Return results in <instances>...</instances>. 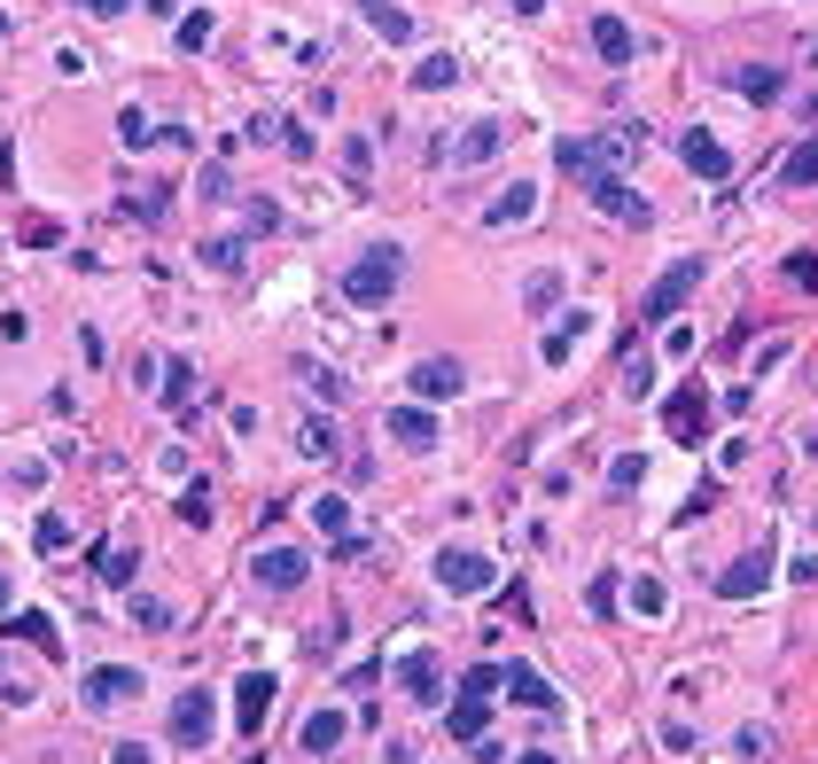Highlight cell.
<instances>
[{
    "label": "cell",
    "instance_id": "31",
    "mask_svg": "<svg viewBox=\"0 0 818 764\" xmlns=\"http://www.w3.org/2000/svg\"><path fill=\"white\" fill-rule=\"evenodd\" d=\"M484 710H491V695H476V687H468V702L452 710V733H461V741H476V733H484Z\"/></svg>",
    "mask_w": 818,
    "mask_h": 764
},
{
    "label": "cell",
    "instance_id": "47",
    "mask_svg": "<svg viewBox=\"0 0 818 764\" xmlns=\"http://www.w3.org/2000/svg\"><path fill=\"white\" fill-rule=\"evenodd\" d=\"M78 9H86V16H118V9H125V0H78Z\"/></svg>",
    "mask_w": 818,
    "mask_h": 764
},
{
    "label": "cell",
    "instance_id": "21",
    "mask_svg": "<svg viewBox=\"0 0 818 764\" xmlns=\"http://www.w3.org/2000/svg\"><path fill=\"white\" fill-rule=\"evenodd\" d=\"M733 87H741V95H749V102H772V95H780V87H787V78H780V70H772V63H733Z\"/></svg>",
    "mask_w": 818,
    "mask_h": 764
},
{
    "label": "cell",
    "instance_id": "20",
    "mask_svg": "<svg viewBox=\"0 0 818 764\" xmlns=\"http://www.w3.org/2000/svg\"><path fill=\"white\" fill-rule=\"evenodd\" d=\"M499 141H507V133H499L491 118H476L461 141H452V156H461V164H491V156H499Z\"/></svg>",
    "mask_w": 818,
    "mask_h": 764
},
{
    "label": "cell",
    "instance_id": "34",
    "mask_svg": "<svg viewBox=\"0 0 818 764\" xmlns=\"http://www.w3.org/2000/svg\"><path fill=\"white\" fill-rule=\"evenodd\" d=\"M312 523H320V531H335V539H343V523H351V507H343V499H335V491H320V499H312Z\"/></svg>",
    "mask_w": 818,
    "mask_h": 764
},
{
    "label": "cell",
    "instance_id": "17",
    "mask_svg": "<svg viewBox=\"0 0 818 764\" xmlns=\"http://www.w3.org/2000/svg\"><path fill=\"white\" fill-rule=\"evenodd\" d=\"M593 55H600L608 70H623L631 55H640V40H631V24H623V16H593Z\"/></svg>",
    "mask_w": 818,
    "mask_h": 764
},
{
    "label": "cell",
    "instance_id": "35",
    "mask_svg": "<svg viewBox=\"0 0 818 764\" xmlns=\"http://www.w3.org/2000/svg\"><path fill=\"white\" fill-rule=\"evenodd\" d=\"M631 609H640V617H663V609H671V593H663L655 577H640V585H631Z\"/></svg>",
    "mask_w": 818,
    "mask_h": 764
},
{
    "label": "cell",
    "instance_id": "32",
    "mask_svg": "<svg viewBox=\"0 0 818 764\" xmlns=\"http://www.w3.org/2000/svg\"><path fill=\"white\" fill-rule=\"evenodd\" d=\"M367 173H375V148H367V141H343V180L367 188Z\"/></svg>",
    "mask_w": 818,
    "mask_h": 764
},
{
    "label": "cell",
    "instance_id": "40",
    "mask_svg": "<svg viewBox=\"0 0 818 764\" xmlns=\"http://www.w3.org/2000/svg\"><path fill=\"white\" fill-rule=\"evenodd\" d=\"M648 390H655V359H631L623 367V398H648Z\"/></svg>",
    "mask_w": 818,
    "mask_h": 764
},
{
    "label": "cell",
    "instance_id": "39",
    "mask_svg": "<svg viewBox=\"0 0 818 764\" xmlns=\"http://www.w3.org/2000/svg\"><path fill=\"white\" fill-rule=\"evenodd\" d=\"M118 141H125V148H148V141H156V125H148L141 110H125V118H118Z\"/></svg>",
    "mask_w": 818,
    "mask_h": 764
},
{
    "label": "cell",
    "instance_id": "1",
    "mask_svg": "<svg viewBox=\"0 0 818 764\" xmlns=\"http://www.w3.org/2000/svg\"><path fill=\"white\" fill-rule=\"evenodd\" d=\"M398 281H406V250H398V242H375V250H358V258H351L343 305H351V312H375V305L398 297Z\"/></svg>",
    "mask_w": 818,
    "mask_h": 764
},
{
    "label": "cell",
    "instance_id": "26",
    "mask_svg": "<svg viewBox=\"0 0 818 764\" xmlns=\"http://www.w3.org/2000/svg\"><path fill=\"white\" fill-rule=\"evenodd\" d=\"M507 695H515V702H530V710H554V687H545L530 663H515V671H507Z\"/></svg>",
    "mask_w": 818,
    "mask_h": 764
},
{
    "label": "cell",
    "instance_id": "3",
    "mask_svg": "<svg viewBox=\"0 0 818 764\" xmlns=\"http://www.w3.org/2000/svg\"><path fill=\"white\" fill-rule=\"evenodd\" d=\"M585 203H593V211H608V219H623V226H648V219H655V211H648V196L631 188L623 173H600V164L585 173Z\"/></svg>",
    "mask_w": 818,
    "mask_h": 764
},
{
    "label": "cell",
    "instance_id": "48",
    "mask_svg": "<svg viewBox=\"0 0 818 764\" xmlns=\"http://www.w3.org/2000/svg\"><path fill=\"white\" fill-rule=\"evenodd\" d=\"M507 9H515V16H545V0H507Z\"/></svg>",
    "mask_w": 818,
    "mask_h": 764
},
{
    "label": "cell",
    "instance_id": "9",
    "mask_svg": "<svg viewBox=\"0 0 818 764\" xmlns=\"http://www.w3.org/2000/svg\"><path fill=\"white\" fill-rule=\"evenodd\" d=\"M678 164H686L694 180H725V173H733V156H725V141L709 125H686L678 133Z\"/></svg>",
    "mask_w": 818,
    "mask_h": 764
},
{
    "label": "cell",
    "instance_id": "14",
    "mask_svg": "<svg viewBox=\"0 0 818 764\" xmlns=\"http://www.w3.org/2000/svg\"><path fill=\"white\" fill-rule=\"evenodd\" d=\"M461 390H468V367L461 359H421L413 367V398H429V406L436 398H461Z\"/></svg>",
    "mask_w": 818,
    "mask_h": 764
},
{
    "label": "cell",
    "instance_id": "44",
    "mask_svg": "<svg viewBox=\"0 0 818 764\" xmlns=\"http://www.w3.org/2000/svg\"><path fill=\"white\" fill-rule=\"evenodd\" d=\"M179 516H188V523H211V491H203V484H188V499H179Z\"/></svg>",
    "mask_w": 818,
    "mask_h": 764
},
{
    "label": "cell",
    "instance_id": "27",
    "mask_svg": "<svg viewBox=\"0 0 818 764\" xmlns=\"http://www.w3.org/2000/svg\"><path fill=\"white\" fill-rule=\"evenodd\" d=\"M522 305H530V312H554V305H562V274H554V266H538V274L522 281Z\"/></svg>",
    "mask_w": 818,
    "mask_h": 764
},
{
    "label": "cell",
    "instance_id": "7",
    "mask_svg": "<svg viewBox=\"0 0 818 764\" xmlns=\"http://www.w3.org/2000/svg\"><path fill=\"white\" fill-rule=\"evenodd\" d=\"M148 687V678L133 671V663H95L86 671V710H118V702H133Z\"/></svg>",
    "mask_w": 818,
    "mask_h": 764
},
{
    "label": "cell",
    "instance_id": "28",
    "mask_svg": "<svg viewBox=\"0 0 818 764\" xmlns=\"http://www.w3.org/2000/svg\"><path fill=\"white\" fill-rule=\"evenodd\" d=\"M203 274H242V234H211L203 242Z\"/></svg>",
    "mask_w": 818,
    "mask_h": 764
},
{
    "label": "cell",
    "instance_id": "46",
    "mask_svg": "<svg viewBox=\"0 0 818 764\" xmlns=\"http://www.w3.org/2000/svg\"><path fill=\"white\" fill-rule=\"evenodd\" d=\"M110 764H156V756H148V741H118V756H110Z\"/></svg>",
    "mask_w": 818,
    "mask_h": 764
},
{
    "label": "cell",
    "instance_id": "49",
    "mask_svg": "<svg viewBox=\"0 0 818 764\" xmlns=\"http://www.w3.org/2000/svg\"><path fill=\"white\" fill-rule=\"evenodd\" d=\"M522 764H562V756H545V749H538V756H522Z\"/></svg>",
    "mask_w": 818,
    "mask_h": 764
},
{
    "label": "cell",
    "instance_id": "2",
    "mask_svg": "<svg viewBox=\"0 0 818 764\" xmlns=\"http://www.w3.org/2000/svg\"><path fill=\"white\" fill-rule=\"evenodd\" d=\"M164 726H172V749H211V733H219V702H211V687H179Z\"/></svg>",
    "mask_w": 818,
    "mask_h": 764
},
{
    "label": "cell",
    "instance_id": "6",
    "mask_svg": "<svg viewBox=\"0 0 818 764\" xmlns=\"http://www.w3.org/2000/svg\"><path fill=\"white\" fill-rule=\"evenodd\" d=\"M694 289H701V258H678V266H671V274L648 289V320H655V328H663V320H678Z\"/></svg>",
    "mask_w": 818,
    "mask_h": 764
},
{
    "label": "cell",
    "instance_id": "33",
    "mask_svg": "<svg viewBox=\"0 0 818 764\" xmlns=\"http://www.w3.org/2000/svg\"><path fill=\"white\" fill-rule=\"evenodd\" d=\"M733 749H741V764H764V756H772V726H741Z\"/></svg>",
    "mask_w": 818,
    "mask_h": 764
},
{
    "label": "cell",
    "instance_id": "11",
    "mask_svg": "<svg viewBox=\"0 0 818 764\" xmlns=\"http://www.w3.org/2000/svg\"><path fill=\"white\" fill-rule=\"evenodd\" d=\"M585 148H593V164H600V173H623V164H631V156L648 148V133L631 125V118H616V125H608L600 141H585Z\"/></svg>",
    "mask_w": 818,
    "mask_h": 764
},
{
    "label": "cell",
    "instance_id": "16",
    "mask_svg": "<svg viewBox=\"0 0 818 764\" xmlns=\"http://www.w3.org/2000/svg\"><path fill=\"white\" fill-rule=\"evenodd\" d=\"M265 710H273V678H265V671L234 678V726H242V733H257V726H265Z\"/></svg>",
    "mask_w": 818,
    "mask_h": 764
},
{
    "label": "cell",
    "instance_id": "19",
    "mask_svg": "<svg viewBox=\"0 0 818 764\" xmlns=\"http://www.w3.org/2000/svg\"><path fill=\"white\" fill-rule=\"evenodd\" d=\"M772 180H780V188H818V141H795V148L780 156Z\"/></svg>",
    "mask_w": 818,
    "mask_h": 764
},
{
    "label": "cell",
    "instance_id": "4",
    "mask_svg": "<svg viewBox=\"0 0 818 764\" xmlns=\"http://www.w3.org/2000/svg\"><path fill=\"white\" fill-rule=\"evenodd\" d=\"M436 585H444V593H491V585H499V562H491L484 546H444V554H436Z\"/></svg>",
    "mask_w": 818,
    "mask_h": 764
},
{
    "label": "cell",
    "instance_id": "24",
    "mask_svg": "<svg viewBox=\"0 0 818 764\" xmlns=\"http://www.w3.org/2000/svg\"><path fill=\"white\" fill-rule=\"evenodd\" d=\"M358 9H367V24H375L390 47H413V16H398L390 0H358Z\"/></svg>",
    "mask_w": 818,
    "mask_h": 764
},
{
    "label": "cell",
    "instance_id": "18",
    "mask_svg": "<svg viewBox=\"0 0 818 764\" xmlns=\"http://www.w3.org/2000/svg\"><path fill=\"white\" fill-rule=\"evenodd\" d=\"M585 328H593V312H585V305H562V328L538 344V352H545V367H562V359L577 352V335H585Z\"/></svg>",
    "mask_w": 818,
    "mask_h": 764
},
{
    "label": "cell",
    "instance_id": "41",
    "mask_svg": "<svg viewBox=\"0 0 818 764\" xmlns=\"http://www.w3.org/2000/svg\"><path fill=\"white\" fill-rule=\"evenodd\" d=\"M640 476H648V461H640V453H623V461H608V484H616V491H631V484H640Z\"/></svg>",
    "mask_w": 818,
    "mask_h": 764
},
{
    "label": "cell",
    "instance_id": "43",
    "mask_svg": "<svg viewBox=\"0 0 818 764\" xmlns=\"http://www.w3.org/2000/svg\"><path fill=\"white\" fill-rule=\"evenodd\" d=\"M585 601H593V617L608 624V617H616V577H593V593H585Z\"/></svg>",
    "mask_w": 818,
    "mask_h": 764
},
{
    "label": "cell",
    "instance_id": "29",
    "mask_svg": "<svg viewBox=\"0 0 818 764\" xmlns=\"http://www.w3.org/2000/svg\"><path fill=\"white\" fill-rule=\"evenodd\" d=\"M95 577H102V585H133V577H141V554H125V546H118V554H95Z\"/></svg>",
    "mask_w": 818,
    "mask_h": 764
},
{
    "label": "cell",
    "instance_id": "50",
    "mask_svg": "<svg viewBox=\"0 0 818 764\" xmlns=\"http://www.w3.org/2000/svg\"><path fill=\"white\" fill-rule=\"evenodd\" d=\"M0 609H9V585H0Z\"/></svg>",
    "mask_w": 818,
    "mask_h": 764
},
{
    "label": "cell",
    "instance_id": "36",
    "mask_svg": "<svg viewBox=\"0 0 818 764\" xmlns=\"http://www.w3.org/2000/svg\"><path fill=\"white\" fill-rule=\"evenodd\" d=\"M297 375H305V383H312L320 398H351V390H343V375H328L320 359H297Z\"/></svg>",
    "mask_w": 818,
    "mask_h": 764
},
{
    "label": "cell",
    "instance_id": "12",
    "mask_svg": "<svg viewBox=\"0 0 818 764\" xmlns=\"http://www.w3.org/2000/svg\"><path fill=\"white\" fill-rule=\"evenodd\" d=\"M390 438H398L406 453H436V445H444V421H436L429 406H398V413H390Z\"/></svg>",
    "mask_w": 818,
    "mask_h": 764
},
{
    "label": "cell",
    "instance_id": "45",
    "mask_svg": "<svg viewBox=\"0 0 818 764\" xmlns=\"http://www.w3.org/2000/svg\"><path fill=\"white\" fill-rule=\"evenodd\" d=\"M787 281H795V289H818V258H803V250H795V258H787Z\"/></svg>",
    "mask_w": 818,
    "mask_h": 764
},
{
    "label": "cell",
    "instance_id": "25",
    "mask_svg": "<svg viewBox=\"0 0 818 764\" xmlns=\"http://www.w3.org/2000/svg\"><path fill=\"white\" fill-rule=\"evenodd\" d=\"M413 87H429V95L461 87V55H421V63H413Z\"/></svg>",
    "mask_w": 818,
    "mask_h": 764
},
{
    "label": "cell",
    "instance_id": "23",
    "mask_svg": "<svg viewBox=\"0 0 818 764\" xmlns=\"http://www.w3.org/2000/svg\"><path fill=\"white\" fill-rule=\"evenodd\" d=\"M343 733H351V718H343V710H320V718L305 726V749H312V756H335Z\"/></svg>",
    "mask_w": 818,
    "mask_h": 764
},
{
    "label": "cell",
    "instance_id": "15",
    "mask_svg": "<svg viewBox=\"0 0 818 764\" xmlns=\"http://www.w3.org/2000/svg\"><path fill=\"white\" fill-rule=\"evenodd\" d=\"M538 211V180H507L491 203H484V226H522Z\"/></svg>",
    "mask_w": 818,
    "mask_h": 764
},
{
    "label": "cell",
    "instance_id": "13",
    "mask_svg": "<svg viewBox=\"0 0 818 764\" xmlns=\"http://www.w3.org/2000/svg\"><path fill=\"white\" fill-rule=\"evenodd\" d=\"M764 585H772V554H741L733 569H717V593H725V601H756Z\"/></svg>",
    "mask_w": 818,
    "mask_h": 764
},
{
    "label": "cell",
    "instance_id": "38",
    "mask_svg": "<svg viewBox=\"0 0 818 764\" xmlns=\"http://www.w3.org/2000/svg\"><path fill=\"white\" fill-rule=\"evenodd\" d=\"M133 624H141V632H164V624H172V609H164V601H148V593H133Z\"/></svg>",
    "mask_w": 818,
    "mask_h": 764
},
{
    "label": "cell",
    "instance_id": "30",
    "mask_svg": "<svg viewBox=\"0 0 818 764\" xmlns=\"http://www.w3.org/2000/svg\"><path fill=\"white\" fill-rule=\"evenodd\" d=\"M297 453H305V461H328V453H335V430H328L320 413H312L305 430H297Z\"/></svg>",
    "mask_w": 818,
    "mask_h": 764
},
{
    "label": "cell",
    "instance_id": "42",
    "mask_svg": "<svg viewBox=\"0 0 818 764\" xmlns=\"http://www.w3.org/2000/svg\"><path fill=\"white\" fill-rule=\"evenodd\" d=\"M188 375H196L188 359H164V398H172V406H179V398H188Z\"/></svg>",
    "mask_w": 818,
    "mask_h": 764
},
{
    "label": "cell",
    "instance_id": "10",
    "mask_svg": "<svg viewBox=\"0 0 818 764\" xmlns=\"http://www.w3.org/2000/svg\"><path fill=\"white\" fill-rule=\"evenodd\" d=\"M701 413H709V390H701V383H678V398L663 406L671 445H701Z\"/></svg>",
    "mask_w": 818,
    "mask_h": 764
},
{
    "label": "cell",
    "instance_id": "37",
    "mask_svg": "<svg viewBox=\"0 0 818 764\" xmlns=\"http://www.w3.org/2000/svg\"><path fill=\"white\" fill-rule=\"evenodd\" d=\"M179 47H188V55H196V47H211V9H196V16H179Z\"/></svg>",
    "mask_w": 818,
    "mask_h": 764
},
{
    "label": "cell",
    "instance_id": "22",
    "mask_svg": "<svg viewBox=\"0 0 818 764\" xmlns=\"http://www.w3.org/2000/svg\"><path fill=\"white\" fill-rule=\"evenodd\" d=\"M9 632H16V640H32L40 655H63V632H55V617H40V609H24V617H9Z\"/></svg>",
    "mask_w": 818,
    "mask_h": 764
},
{
    "label": "cell",
    "instance_id": "8",
    "mask_svg": "<svg viewBox=\"0 0 818 764\" xmlns=\"http://www.w3.org/2000/svg\"><path fill=\"white\" fill-rule=\"evenodd\" d=\"M250 577H257L265 593H289V585H305V577H312V554H305V546H257Z\"/></svg>",
    "mask_w": 818,
    "mask_h": 764
},
{
    "label": "cell",
    "instance_id": "5",
    "mask_svg": "<svg viewBox=\"0 0 818 764\" xmlns=\"http://www.w3.org/2000/svg\"><path fill=\"white\" fill-rule=\"evenodd\" d=\"M390 678H398V695H413V710H436V702H444V671H436L429 647H406V655L390 663Z\"/></svg>",
    "mask_w": 818,
    "mask_h": 764
}]
</instances>
